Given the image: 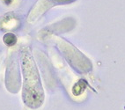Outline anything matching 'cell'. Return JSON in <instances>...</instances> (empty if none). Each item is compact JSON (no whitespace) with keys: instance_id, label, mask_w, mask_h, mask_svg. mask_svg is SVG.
<instances>
[{"instance_id":"1","label":"cell","mask_w":125,"mask_h":110,"mask_svg":"<svg viewBox=\"0 0 125 110\" xmlns=\"http://www.w3.org/2000/svg\"><path fill=\"white\" fill-rule=\"evenodd\" d=\"M22 71L24 77L23 85V100L25 104L31 108H37L42 105L44 93L41 83L40 76L36 68L33 56L27 50L21 56Z\"/></svg>"},{"instance_id":"2","label":"cell","mask_w":125,"mask_h":110,"mask_svg":"<svg viewBox=\"0 0 125 110\" xmlns=\"http://www.w3.org/2000/svg\"><path fill=\"white\" fill-rule=\"evenodd\" d=\"M4 41L6 45L11 46L15 44L16 41H17V38L13 34H11V33H8L4 36Z\"/></svg>"},{"instance_id":"3","label":"cell","mask_w":125,"mask_h":110,"mask_svg":"<svg viewBox=\"0 0 125 110\" xmlns=\"http://www.w3.org/2000/svg\"><path fill=\"white\" fill-rule=\"evenodd\" d=\"M5 3H6V4H10V3H11V1H12V0H5Z\"/></svg>"}]
</instances>
